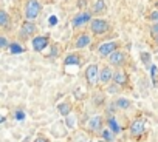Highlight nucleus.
I'll return each mask as SVG.
<instances>
[{
	"label": "nucleus",
	"instance_id": "a878e982",
	"mask_svg": "<svg viewBox=\"0 0 158 142\" xmlns=\"http://www.w3.org/2000/svg\"><path fill=\"white\" fill-rule=\"evenodd\" d=\"M5 46H8V40H6V37L0 36V48H5Z\"/></svg>",
	"mask_w": 158,
	"mask_h": 142
},
{
	"label": "nucleus",
	"instance_id": "c756f323",
	"mask_svg": "<svg viewBox=\"0 0 158 142\" xmlns=\"http://www.w3.org/2000/svg\"><path fill=\"white\" fill-rule=\"evenodd\" d=\"M2 122H5V116H2V114H0V124H2Z\"/></svg>",
	"mask_w": 158,
	"mask_h": 142
},
{
	"label": "nucleus",
	"instance_id": "ddd939ff",
	"mask_svg": "<svg viewBox=\"0 0 158 142\" xmlns=\"http://www.w3.org/2000/svg\"><path fill=\"white\" fill-rule=\"evenodd\" d=\"M115 85H126L127 84V74L124 73V71H116V73H113V79Z\"/></svg>",
	"mask_w": 158,
	"mask_h": 142
},
{
	"label": "nucleus",
	"instance_id": "2eb2a0df",
	"mask_svg": "<svg viewBox=\"0 0 158 142\" xmlns=\"http://www.w3.org/2000/svg\"><path fill=\"white\" fill-rule=\"evenodd\" d=\"M115 105H116V108L127 110V108H130V101H129V99H126V97H119V99L115 102Z\"/></svg>",
	"mask_w": 158,
	"mask_h": 142
},
{
	"label": "nucleus",
	"instance_id": "9d476101",
	"mask_svg": "<svg viewBox=\"0 0 158 142\" xmlns=\"http://www.w3.org/2000/svg\"><path fill=\"white\" fill-rule=\"evenodd\" d=\"M36 33V25H34V22H25L23 25H22V28H20V36L22 37H31L33 34Z\"/></svg>",
	"mask_w": 158,
	"mask_h": 142
},
{
	"label": "nucleus",
	"instance_id": "f8f14e48",
	"mask_svg": "<svg viewBox=\"0 0 158 142\" xmlns=\"http://www.w3.org/2000/svg\"><path fill=\"white\" fill-rule=\"evenodd\" d=\"M90 42H92V39L89 34H79L76 39V48H85L90 45Z\"/></svg>",
	"mask_w": 158,
	"mask_h": 142
},
{
	"label": "nucleus",
	"instance_id": "9b49d317",
	"mask_svg": "<svg viewBox=\"0 0 158 142\" xmlns=\"http://www.w3.org/2000/svg\"><path fill=\"white\" fill-rule=\"evenodd\" d=\"M112 79H113V71H112L109 66H104V68L99 71V82H101V84H109Z\"/></svg>",
	"mask_w": 158,
	"mask_h": 142
},
{
	"label": "nucleus",
	"instance_id": "c85d7f7f",
	"mask_svg": "<svg viewBox=\"0 0 158 142\" xmlns=\"http://www.w3.org/2000/svg\"><path fill=\"white\" fill-rule=\"evenodd\" d=\"M34 142H50L47 137H44V136H37L36 139H34Z\"/></svg>",
	"mask_w": 158,
	"mask_h": 142
},
{
	"label": "nucleus",
	"instance_id": "6e6552de",
	"mask_svg": "<svg viewBox=\"0 0 158 142\" xmlns=\"http://www.w3.org/2000/svg\"><path fill=\"white\" fill-rule=\"evenodd\" d=\"M87 127H89V130L93 131V133L101 131V128H102V117H101V116H92V117L89 119V122H87Z\"/></svg>",
	"mask_w": 158,
	"mask_h": 142
},
{
	"label": "nucleus",
	"instance_id": "f257e3e1",
	"mask_svg": "<svg viewBox=\"0 0 158 142\" xmlns=\"http://www.w3.org/2000/svg\"><path fill=\"white\" fill-rule=\"evenodd\" d=\"M40 3H39V0H28L27 2V6H25V17L28 22H34L39 14H40Z\"/></svg>",
	"mask_w": 158,
	"mask_h": 142
},
{
	"label": "nucleus",
	"instance_id": "bb28decb",
	"mask_svg": "<svg viewBox=\"0 0 158 142\" xmlns=\"http://www.w3.org/2000/svg\"><path fill=\"white\" fill-rule=\"evenodd\" d=\"M23 117H25V114H23V111H20V110H19V111H16V119H19V120H22Z\"/></svg>",
	"mask_w": 158,
	"mask_h": 142
},
{
	"label": "nucleus",
	"instance_id": "aec40b11",
	"mask_svg": "<svg viewBox=\"0 0 158 142\" xmlns=\"http://www.w3.org/2000/svg\"><path fill=\"white\" fill-rule=\"evenodd\" d=\"M10 23V16L6 14V11L0 10V26H8Z\"/></svg>",
	"mask_w": 158,
	"mask_h": 142
},
{
	"label": "nucleus",
	"instance_id": "4be33fe9",
	"mask_svg": "<svg viewBox=\"0 0 158 142\" xmlns=\"http://www.w3.org/2000/svg\"><path fill=\"white\" fill-rule=\"evenodd\" d=\"M141 60H143L144 65L152 66V63H150V54H149V53H141Z\"/></svg>",
	"mask_w": 158,
	"mask_h": 142
},
{
	"label": "nucleus",
	"instance_id": "cd10ccee",
	"mask_svg": "<svg viewBox=\"0 0 158 142\" xmlns=\"http://www.w3.org/2000/svg\"><path fill=\"white\" fill-rule=\"evenodd\" d=\"M150 19H152V20H155V22L158 23V11H153V13H150Z\"/></svg>",
	"mask_w": 158,
	"mask_h": 142
},
{
	"label": "nucleus",
	"instance_id": "412c9836",
	"mask_svg": "<svg viewBox=\"0 0 158 142\" xmlns=\"http://www.w3.org/2000/svg\"><path fill=\"white\" fill-rule=\"evenodd\" d=\"M23 51H25V48L20 46L19 43H11V45H10V53H11V54H22Z\"/></svg>",
	"mask_w": 158,
	"mask_h": 142
},
{
	"label": "nucleus",
	"instance_id": "393cba45",
	"mask_svg": "<svg viewBox=\"0 0 158 142\" xmlns=\"http://www.w3.org/2000/svg\"><path fill=\"white\" fill-rule=\"evenodd\" d=\"M156 71H158V68L155 65H152L150 66V73H152V79H153V84L155 85H156Z\"/></svg>",
	"mask_w": 158,
	"mask_h": 142
},
{
	"label": "nucleus",
	"instance_id": "dca6fc26",
	"mask_svg": "<svg viewBox=\"0 0 158 142\" xmlns=\"http://www.w3.org/2000/svg\"><path fill=\"white\" fill-rule=\"evenodd\" d=\"M102 140H104V142H113V140H115V133H113L110 128L102 130Z\"/></svg>",
	"mask_w": 158,
	"mask_h": 142
},
{
	"label": "nucleus",
	"instance_id": "20e7f679",
	"mask_svg": "<svg viewBox=\"0 0 158 142\" xmlns=\"http://www.w3.org/2000/svg\"><path fill=\"white\" fill-rule=\"evenodd\" d=\"M92 20H93V19H92V14H90L89 11H82V13H79V14H76V16L73 17L71 25H73L74 28H81V26L90 23Z\"/></svg>",
	"mask_w": 158,
	"mask_h": 142
},
{
	"label": "nucleus",
	"instance_id": "0eeeda50",
	"mask_svg": "<svg viewBox=\"0 0 158 142\" xmlns=\"http://www.w3.org/2000/svg\"><path fill=\"white\" fill-rule=\"evenodd\" d=\"M31 45H33V49L34 51H44L48 46V37H45V36H36L31 40Z\"/></svg>",
	"mask_w": 158,
	"mask_h": 142
},
{
	"label": "nucleus",
	"instance_id": "b1692460",
	"mask_svg": "<svg viewBox=\"0 0 158 142\" xmlns=\"http://www.w3.org/2000/svg\"><path fill=\"white\" fill-rule=\"evenodd\" d=\"M150 34H152V37L158 42V26H156V25H153V26L150 28Z\"/></svg>",
	"mask_w": 158,
	"mask_h": 142
},
{
	"label": "nucleus",
	"instance_id": "a211bd4d",
	"mask_svg": "<svg viewBox=\"0 0 158 142\" xmlns=\"http://www.w3.org/2000/svg\"><path fill=\"white\" fill-rule=\"evenodd\" d=\"M106 10V0H95L93 3V11L95 13H101Z\"/></svg>",
	"mask_w": 158,
	"mask_h": 142
},
{
	"label": "nucleus",
	"instance_id": "6ab92c4d",
	"mask_svg": "<svg viewBox=\"0 0 158 142\" xmlns=\"http://www.w3.org/2000/svg\"><path fill=\"white\" fill-rule=\"evenodd\" d=\"M109 128H110L115 134L121 131V128H119V125H118V122H116L115 117H109Z\"/></svg>",
	"mask_w": 158,
	"mask_h": 142
},
{
	"label": "nucleus",
	"instance_id": "1a4fd4ad",
	"mask_svg": "<svg viewBox=\"0 0 158 142\" xmlns=\"http://www.w3.org/2000/svg\"><path fill=\"white\" fill-rule=\"evenodd\" d=\"M109 60H110V65H113V66H121L124 62H126V54H124V51H115L110 57H109Z\"/></svg>",
	"mask_w": 158,
	"mask_h": 142
},
{
	"label": "nucleus",
	"instance_id": "7ed1b4c3",
	"mask_svg": "<svg viewBox=\"0 0 158 142\" xmlns=\"http://www.w3.org/2000/svg\"><path fill=\"white\" fill-rule=\"evenodd\" d=\"M109 28H110V25H109V22L104 20V19H93V20L90 22V30H92V33L96 34V36L107 33Z\"/></svg>",
	"mask_w": 158,
	"mask_h": 142
},
{
	"label": "nucleus",
	"instance_id": "4468645a",
	"mask_svg": "<svg viewBox=\"0 0 158 142\" xmlns=\"http://www.w3.org/2000/svg\"><path fill=\"white\" fill-rule=\"evenodd\" d=\"M57 111H59L60 116L67 117V116L71 114V105H70L68 102H60V104L57 105Z\"/></svg>",
	"mask_w": 158,
	"mask_h": 142
},
{
	"label": "nucleus",
	"instance_id": "423d86ee",
	"mask_svg": "<svg viewBox=\"0 0 158 142\" xmlns=\"http://www.w3.org/2000/svg\"><path fill=\"white\" fill-rule=\"evenodd\" d=\"M129 131H130V134H132V136H135V137L143 136V134H144V131H146V122H144L143 119H135V120L130 124Z\"/></svg>",
	"mask_w": 158,
	"mask_h": 142
},
{
	"label": "nucleus",
	"instance_id": "f03ea898",
	"mask_svg": "<svg viewBox=\"0 0 158 142\" xmlns=\"http://www.w3.org/2000/svg\"><path fill=\"white\" fill-rule=\"evenodd\" d=\"M85 79H87L89 85H92V87L99 82V68L96 63H90L85 68Z\"/></svg>",
	"mask_w": 158,
	"mask_h": 142
},
{
	"label": "nucleus",
	"instance_id": "39448f33",
	"mask_svg": "<svg viewBox=\"0 0 158 142\" xmlns=\"http://www.w3.org/2000/svg\"><path fill=\"white\" fill-rule=\"evenodd\" d=\"M116 49H118V43L113 42V40H110V42H104V43L99 45V48H98V54H99L101 57H110Z\"/></svg>",
	"mask_w": 158,
	"mask_h": 142
},
{
	"label": "nucleus",
	"instance_id": "7c9ffc66",
	"mask_svg": "<svg viewBox=\"0 0 158 142\" xmlns=\"http://www.w3.org/2000/svg\"><path fill=\"white\" fill-rule=\"evenodd\" d=\"M156 8H158V2H156Z\"/></svg>",
	"mask_w": 158,
	"mask_h": 142
},
{
	"label": "nucleus",
	"instance_id": "2f4dec72",
	"mask_svg": "<svg viewBox=\"0 0 158 142\" xmlns=\"http://www.w3.org/2000/svg\"><path fill=\"white\" fill-rule=\"evenodd\" d=\"M155 25H156V26H158V23H155Z\"/></svg>",
	"mask_w": 158,
	"mask_h": 142
},
{
	"label": "nucleus",
	"instance_id": "f3484780",
	"mask_svg": "<svg viewBox=\"0 0 158 142\" xmlns=\"http://www.w3.org/2000/svg\"><path fill=\"white\" fill-rule=\"evenodd\" d=\"M64 63H65V65H79V57H77V54H68V56L65 57Z\"/></svg>",
	"mask_w": 158,
	"mask_h": 142
},
{
	"label": "nucleus",
	"instance_id": "5701e85b",
	"mask_svg": "<svg viewBox=\"0 0 158 142\" xmlns=\"http://www.w3.org/2000/svg\"><path fill=\"white\" fill-rule=\"evenodd\" d=\"M74 124H76V119H74V116H67V127L68 128H74Z\"/></svg>",
	"mask_w": 158,
	"mask_h": 142
}]
</instances>
